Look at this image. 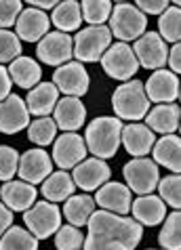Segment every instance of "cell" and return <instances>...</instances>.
Segmentation results:
<instances>
[{"instance_id": "1", "label": "cell", "mask_w": 181, "mask_h": 250, "mask_svg": "<svg viewBox=\"0 0 181 250\" xmlns=\"http://www.w3.org/2000/svg\"><path fill=\"white\" fill-rule=\"evenodd\" d=\"M87 227L82 250H135L143 235V227L133 217L108 210H95Z\"/></svg>"}, {"instance_id": "2", "label": "cell", "mask_w": 181, "mask_h": 250, "mask_svg": "<svg viewBox=\"0 0 181 250\" xmlns=\"http://www.w3.org/2000/svg\"><path fill=\"white\" fill-rule=\"evenodd\" d=\"M87 149L99 160L114 158L122 143V120L116 116H99L87 124Z\"/></svg>"}, {"instance_id": "3", "label": "cell", "mask_w": 181, "mask_h": 250, "mask_svg": "<svg viewBox=\"0 0 181 250\" xmlns=\"http://www.w3.org/2000/svg\"><path fill=\"white\" fill-rule=\"evenodd\" d=\"M112 107L118 120L137 122L148 116L150 99L145 95V86L139 80L122 82L112 95Z\"/></svg>"}, {"instance_id": "4", "label": "cell", "mask_w": 181, "mask_h": 250, "mask_svg": "<svg viewBox=\"0 0 181 250\" xmlns=\"http://www.w3.org/2000/svg\"><path fill=\"white\" fill-rule=\"evenodd\" d=\"M112 46V32L108 25H89L78 30L74 36V57L78 63H95L101 61L106 51Z\"/></svg>"}, {"instance_id": "5", "label": "cell", "mask_w": 181, "mask_h": 250, "mask_svg": "<svg viewBox=\"0 0 181 250\" xmlns=\"http://www.w3.org/2000/svg\"><path fill=\"white\" fill-rule=\"evenodd\" d=\"M145 27H148V17L135 4L129 2L114 4L112 17H110V32H112L114 38H118V42L139 40L145 34Z\"/></svg>"}, {"instance_id": "6", "label": "cell", "mask_w": 181, "mask_h": 250, "mask_svg": "<svg viewBox=\"0 0 181 250\" xmlns=\"http://www.w3.org/2000/svg\"><path fill=\"white\" fill-rule=\"evenodd\" d=\"M61 217L64 212L59 210L57 204L48 202V200H36V204L23 212V223L25 229H30L38 240H46L59 231Z\"/></svg>"}, {"instance_id": "7", "label": "cell", "mask_w": 181, "mask_h": 250, "mask_svg": "<svg viewBox=\"0 0 181 250\" xmlns=\"http://www.w3.org/2000/svg\"><path fill=\"white\" fill-rule=\"evenodd\" d=\"M122 175L124 181L129 183V189L135 191L137 196H148V193L158 189V164L150 158H133L122 166Z\"/></svg>"}, {"instance_id": "8", "label": "cell", "mask_w": 181, "mask_h": 250, "mask_svg": "<svg viewBox=\"0 0 181 250\" xmlns=\"http://www.w3.org/2000/svg\"><path fill=\"white\" fill-rule=\"evenodd\" d=\"M99 63L110 78L120 80V82H129L139 69V61L133 53V46H129L127 42L112 44L101 57Z\"/></svg>"}, {"instance_id": "9", "label": "cell", "mask_w": 181, "mask_h": 250, "mask_svg": "<svg viewBox=\"0 0 181 250\" xmlns=\"http://www.w3.org/2000/svg\"><path fill=\"white\" fill-rule=\"evenodd\" d=\"M36 57L55 69L66 65L74 57V38L64 32H48L36 46Z\"/></svg>"}, {"instance_id": "10", "label": "cell", "mask_w": 181, "mask_h": 250, "mask_svg": "<svg viewBox=\"0 0 181 250\" xmlns=\"http://www.w3.org/2000/svg\"><path fill=\"white\" fill-rule=\"evenodd\" d=\"M133 53L139 61V65L145 69H164L169 61V46L158 32H145L141 38L135 40Z\"/></svg>"}, {"instance_id": "11", "label": "cell", "mask_w": 181, "mask_h": 250, "mask_svg": "<svg viewBox=\"0 0 181 250\" xmlns=\"http://www.w3.org/2000/svg\"><path fill=\"white\" fill-rule=\"evenodd\" d=\"M87 141L78 133H64L53 143V162L59 166V170H69L78 166L82 160H87Z\"/></svg>"}, {"instance_id": "12", "label": "cell", "mask_w": 181, "mask_h": 250, "mask_svg": "<svg viewBox=\"0 0 181 250\" xmlns=\"http://www.w3.org/2000/svg\"><path fill=\"white\" fill-rule=\"evenodd\" d=\"M53 84L66 97H82L89 93L90 78L85 65L78 61H69L53 72Z\"/></svg>"}, {"instance_id": "13", "label": "cell", "mask_w": 181, "mask_h": 250, "mask_svg": "<svg viewBox=\"0 0 181 250\" xmlns=\"http://www.w3.org/2000/svg\"><path fill=\"white\" fill-rule=\"evenodd\" d=\"M95 204L101 208V210L120 214V217H127L131 212V206H133V196H131L129 185L124 183H116V181H108L106 185H101L95 193Z\"/></svg>"}, {"instance_id": "14", "label": "cell", "mask_w": 181, "mask_h": 250, "mask_svg": "<svg viewBox=\"0 0 181 250\" xmlns=\"http://www.w3.org/2000/svg\"><path fill=\"white\" fill-rule=\"evenodd\" d=\"M72 170H74L72 179H74L76 187H80V189H85V191H97L101 185H106L110 181V175H112L108 162L106 160H99V158L82 160Z\"/></svg>"}, {"instance_id": "15", "label": "cell", "mask_w": 181, "mask_h": 250, "mask_svg": "<svg viewBox=\"0 0 181 250\" xmlns=\"http://www.w3.org/2000/svg\"><path fill=\"white\" fill-rule=\"evenodd\" d=\"M143 86H145V95H148L150 103L154 101L156 105L175 103V99H179V78L171 69H156L145 80Z\"/></svg>"}, {"instance_id": "16", "label": "cell", "mask_w": 181, "mask_h": 250, "mask_svg": "<svg viewBox=\"0 0 181 250\" xmlns=\"http://www.w3.org/2000/svg\"><path fill=\"white\" fill-rule=\"evenodd\" d=\"M53 172V158L46 154L45 149H27L19 158V170L17 175L22 177V181L38 185Z\"/></svg>"}, {"instance_id": "17", "label": "cell", "mask_w": 181, "mask_h": 250, "mask_svg": "<svg viewBox=\"0 0 181 250\" xmlns=\"http://www.w3.org/2000/svg\"><path fill=\"white\" fill-rule=\"evenodd\" d=\"M27 126H30V112L25 101L19 95L11 93L4 101H0V133L15 135Z\"/></svg>"}, {"instance_id": "18", "label": "cell", "mask_w": 181, "mask_h": 250, "mask_svg": "<svg viewBox=\"0 0 181 250\" xmlns=\"http://www.w3.org/2000/svg\"><path fill=\"white\" fill-rule=\"evenodd\" d=\"M48 32H51V17L32 6L22 11L15 23V34L23 42H40Z\"/></svg>"}, {"instance_id": "19", "label": "cell", "mask_w": 181, "mask_h": 250, "mask_svg": "<svg viewBox=\"0 0 181 250\" xmlns=\"http://www.w3.org/2000/svg\"><path fill=\"white\" fill-rule=\"evenodd\" d=\"M36 185L25 181H6L0 187V200L13 212H25L36 204Z\"/></svg>"}, {"instance_id": "20", "label": "cell", "mask_w": 181, "mask_h": 250, "mask_svg": "<svg viewBox=\"0 0 181 250\" xmlns=\"http://www.w3.org/2000/svg\"><path fill=\"white\" fill-rule=\"evenodd\" d=\"M53 120L57 124V128H61L64 133H76L78 128L85 126L87 109L78 97H64L55 105Z\"/></svg>"}, {"instance_id": "21", "label": "cell", "mask_w": 181, "mask_h": 250, "mask_svg": "<svg viewBox=\"0 0 181 250\" xmlns=\"http://www.w3.org/2000/svg\"><path fill=\"white\" fill-rule=\"evenodd\" d=\"M122 143L124 149L133 158H145V154L154 149L156 133H152L145 124L131 122L127 126H122Z\"/></svg>"}, {"instance_id": "22", "label": "cell", "mask_w": 181, "mask_h": 250, "mask_svg": "<svg viewBox=\"0 0 181 250\" xmlns=\"http://www.w3.org/2000/svg\"><path fill=\"white\" fill-rule=\"evenodd\" d=\"M131 212L141 227H156L166 219V204L160 200V196L148 193V196H139L137 200H133Z\"/></svg>"}, {"instance_id": "23", "label": "cell", "mask_w": 181, "mask_h": 250, "mask_svg": "<svg viewBox=\"0 0 181 250\" xmlns=\"http://www.w3.org/2000/svg\"><path fill=\"white\" fill-rule=\"evenodd\" d=\"M179 122H181V109L175 103L156 105L145 116V126L152 133H160V135H175V130H179Z\"/></svg>"}, {"instance_id": "24", "label": "cell", "mask_w": 181, "mask_h": 250, "mask_svg": "<svg viewBox=\"0 0 181 250\" xmlns=\"http://www.w3.org/2000/svg\"><path fill=\"white\" fill-rule=\"evenodd\" d=\"M57 101H59V91L53 82H40L25 97L27 112H30V116H38V118H45L51 112H55Z\"/></svg>"}, {"instance_id": "25", "label": "cell", "mask_w": 181, "mask_h": 250, "mask_svg": "<svg viewBox=\"0 0 181 250\" xmlns=\"http://www.w3.org/2000/svg\"><path fill=\"white\" fill-rule=\"evenodd\" d=\"M154 162L158 166L169 168L173 175H181V137L177 135H162L154 143Z\"/></svg>"}, {"instance_id": "26", "label": "cell", "mask_w": 181, "mask_h": 250, "mask_svg": "<svg viewBox=\"0 0 181 250\" xmlns=\"http://www.w3.org/2000/svg\"><path fill=\"white\" fill-rule=\"evenodd\" d=\"M9 76L13 80V84H17L19 88H27V91H32L34 86H38L40 82H43V67L36 59L32 57H17L13 63H9Z\"/></svg>"}, {"instance_id": "27", "label": "cell", "mask_w": 181, "mask_h": 250, "mask_svg": "<svg viewBox=\"0 0 181 250\" xmlns=\"http://www.w3.org/2000/svg\"><path fill=\"white\" fill-rule=\"evenodd\" d=\"M74 187H76V183L68 170H55L43 181L40 193H43V198L48 200V202L59 204L74 196Z\"/></svg>"}, {"instance_id": "28", "label": "cell", "mask_w": 181, "mask_h": 250, "mask_svg": "<svg viewBox=\"0 0 181 250\" xmlns=\"http://www.w3.org/2000/svg\"><path fill=\"white\" fill-rule=\"evenodd\" d=\"M95 198H90L89 193H80V196H72L66 200L64 204V217L68 219L69 225L74 227H85L89 225L90 217L95 212Z\"/></svg>"}, {"instance_id": "29", "label": "cell", "mask_w": 181, "mask_h": 250, "mask_svg": "<svg viewBox=\"0 0 181 250\" xmlns=\"http://www.w3.org/2000/svg\"><path fill=\"white\" fill-rule=\"evenodd\" d=\"M51 23L57 27V32H74L78 30L82 23V11H80V2L76 0H66L55 6V11L51 13Z\"/></svg>"}, {"instance_id": "30", "label": "cell", "mask_w": 181, "mask_h": 250, "mask_svg": "<svg viewBox=\"0 0 181 250\" xmlns=\"http://www.w3.org/2000/svg\"><path fill=\"white\" fill-rule=\"evenodd\" d=\"M0 250H38V238L30 229L13 225L0 238Z\"/></svg>"}, {"instance_id": "31", "label": "cell", "mask_w": 181, "mask_h": 250, "mask_svg": "<svg viewBox=\"0 0 181 250\" xmlns=\"http://www.w3.org/2000/svg\"><path fill=\"white\" fill-rule=\"evenodd\" d=\"M27 139L34 145H38V147H46V145L55 143V139H57V124H55L53 116L36 118L34 122H30V126H27Z\"/></svg>"}, {"instance_id": "32", "label": "cell", "mask_w": 181, "mask_h": 250, "mask_svg": "<svg viewBox=\"0 0 181 250\" xmlns=\"http://www.w3.org/2000/svg\"><path fill=\"white\" fill-rule=\"evenodd\" d=\"M162 229L158 233V244L164 250H181V210H173L162 221Z\"/></svg>"}, {"instance_id": "33", "label": "cell", "mask_w": 181, "mask_h": 250, "mask_svg": "<svg viewBox=\"0 0 181 250\" xmlns=\"http://www.w3.org/2000/svg\"><path fill=\"white\" fill-rule=\"evenodd\" d=\"M158 34L164 42H181V9L171 4L158 17Z\"/></svg>"}, {"instance_id": "34", "label": "cell", "mask_w": 181, "mask_h": 250, "mask_svg": "<svg viewBox=\"0 0 181 250\" xmlns=\"http://www.w3.org/2000/svg\"><path fill=\"white\" fill-rule=\"evenodd\" d=\"M114 4L110 0H85L80 2L82 11V21L89 25H106V21L112 17Z\"/></svg>"}, {"instance_id": "35", "label": "cell", "mask_w": 181, "mask_h": 250, "mask_svg": "<svg viewBox=\"0 0 181 250\" xmlns=\"http://www.w3.org/2000/svg\"><path fill=\"white\" fill-rule=\"evenodd\" d=\"M158 193L173 210H181V175H169L158 181Z\"/></svg>"}, {"instance_id": "36", "label": "cell", "mask_w": 181, "mask_h": 250, "mask_svg": "<svg viewBox=\"0 0 181 250\" xmlns=\"http://www.w3.org/2000/svg\"><path fill=\"white\" fill-rule=\"evenodd\" d=\"M87 235L74 225H64L55 233V248L57 250H82Z\"/></svg>"}, {"instance_id": "37", "label": "cell", "mask_w": 181, "mask_h": 250, "mask_svg": "<svg viewBox=\"0 0 181 250\" xmlns=\"http://www.w3.org/2000/svg\"><path fill=\"white\" fill-rule=\"evenodd\" d=\"M17 57H22V40L15 32L0 30V65L13 63Z\"/></svg>"}, {"instance_id": "38", "label": "cell", "mask_w": 181, "mask_h": 250, "mask_svg": "<svg viewBox=\"0 0 181 250\" xmlns=\"http://www.w3.org/2000/svg\"><path fill=\"white\" fill-rule=\"evenodd\" d=\"M19 156L15 147L11 145H0V181H13V177L19 170Z\"/></svg>"}, {"instance_id": "39", "label": "cell", "mask_w": 181, "mask_h": 250, "mask_svg": "<svg viewBox=\"0 0 181 250\" xmlns=\"http://www.w3.org/2000/svg\"><path fill=\"white\" fill-rule=\"evenodd\" d=\"M22 11L23 4L19 0H0V30H9L11 25H15Z\"/></svg>"}, {"instance_id": "40", "label": "cell", "mask_w": 181, "mask_h": 250, "mask_svg": "<svg viewBox=\"0 0 181 250\" xmlns=\"http://www.w3.org/2000/svg\"><path fill=\"white\" fill-rule=\"evenodd\" d=\"M135 6L143 15H162L171 6V2H166V0H139Z\"/></svg>"}, {"instance_id": "41", "label": "cell", "mask_w": 181, "mask_h": 250, "mask_svg": "<svg viewBox=\"0 0 181 250\" xmlns=\"http://www.w3.org/2000/svg\"><path fill=\"white\" fill-rule=\"evenodd\" d=\"M166 65L171 67L173 74H181V42H175L169 48V61Z\"/></svg>"}, {"instance_id": "42", "label": "cell", "mask_w": 181, "mask_h": 250, "mask_svg": "<svg viewBox=\"0 0 181 250\" xmlns=\"http://www.w3.org/2000/svg\"><path fill=\"white\" fill-rule=\"evenodd\" d=\"M11 86H13V80L9 76V69L0 65V101H4L11 95Z\"/></svg>"}, {"instance_id": "43", "label": "cell", "mask_w": 181, "mask_h": 250, "mask_svg": "<svg viewBox=\"0 0 181 250\" xmlns=\"http://www.w3.org/2000/svg\"><path fill=\"white\" fill-rule=\"evenodd\" d=\"M9 227H13V210H9V208L0 202V238H2Z\"/></svg>"}, {"instance_id": "44", "label": "cell", "mask_w": 181, "mask_h": 250, "mask_svg": "<svg viewBox=\"0 0 181 250\" xmlns=\"http://www.w3.org/2000/svg\"><path fill=\"white\" fill-rule=\"evenodd\" d=\"M59 2L57 0H43V2H40V0H30V2H27V6H32V9H38V11H55V6H57Z\"/></svg>"}, {"instance_id": "45", "label": "cell", "mask_w": 181, "mask_h": 250, "mask_svg": "<svg viewBox=\"0 0 181 250\" xmlns=\"http://www.w3.org/2000/svg\"><path fill=\"white\" fill-rule=\"evenodd\" d=\"M173 6H177V9H181V0H177V2H173Z\"/></svg>"}, {"instance_id": "46", "label": "cell", "mask_w": 181, "mask_h": 250, "mask_svg": "<svg viewBox=\"0 0 181 250\" xmlns=\"http://www.w3.org/2000/svg\"><path fill=\"white\" fill-rule=\"evenodd\" d=\"M179 101H181V80H179Z\"/></svg>"}, {"instance_id": "47", "label": "cell", "mask_w": 181, "mask_h": 250, "mask_svg": "<svg viewBox=\"0 0 181 250\" xmlns=\"http://www.w3.org/2000/svg\"><path fill=\"white\" fill-rule=\"evenodd\" d=\"M179 133H181V122H179Z\"/></svg>"}, {"instance_id": "48", "label": "cell", "mask_w": 181, "mask_h": 250, "mask_svg": "<svg viewBox=\"0 0 181 250\" xmlns=\"http://www.w3.org/2000/svg\"><path fill=\"white\" fill-rule=\"evenodd\" d=\"M148 250H156V248H148ZM162 250H164V248H162Z\"/></svg>"}, {"instance_id": "49", "label": "cell", "mask_w": 181, "mask_h": 250, "mask_svg": "<svg viewBox=\"0 0 181 250\" xmlns=\"http://www.w3.org/2000/svg\"><path fill=\"white\" fill-rule=\"evenodd\" d=\"M0 135H2V133H0Z\"/></svg>"}]
</instances>
